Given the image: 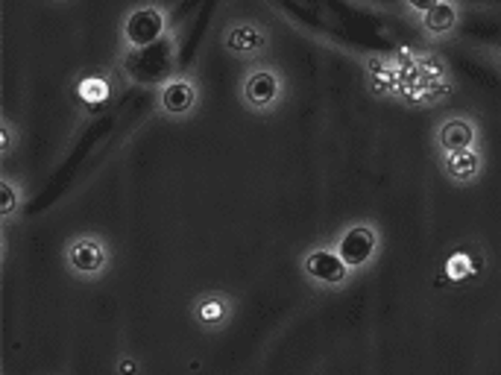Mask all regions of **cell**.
I'll use <instances>...</instances> for the list:
<instances>
[{
	"mask_svg": "<svg viewBox=\"0 0 501 375\" xmlns=\"http://www.w3.org/2000/svg\"><path fill=\"white\" fill-rule=\"evenodd\" d=\"M334 249H338V255L343 258V264L352 273L364 270L381 253V232H379V226L372 224V220H358V224L346 226L340 232V238H338V244H334Z\"/></svg>",
	"mask_w": 501,
	"mask_h": 375,
	"instance_id": "1",
	"label": "cell"
},
{
	"mask_svg": "<svg viewBox=\"0 0 501 375\" xmlns=\"http://www.w3.org/2000/svg\"><path fill=\"white\" fill-rule=\"evenodd\" d=\"M302 273L308 276V279L319 287H343L350 282L352 270L346 267L343 258L338 255V249L334 246H317L311 253H305L302 258Z\"/></svg>",
	"mask_w": 501,
	"mask_h": 375,
	"instance_id": "2",
	"label": "cell"
},
{
	"mask_svg": "<svg viewBox=\"0 0 501 375\" xmlns=\"http://www.w3.org/2000/svg\"><path fill=\"white\" fill-rule=\"evenodd\" d=\"M434 141H437L440 156H445V152L472 150V147H478V127H475V120L466 115H449L434 130Z\"/></svg>",
	"mask_w": 501,
	"mask_h": 375,
	"instance_id": "3",
	"label": "cell"
},
{
	"mask_svg": "<svg viewBox=\"0 0 501 375\" xmlns=\"http://www.w3.org/2000/svg\"><path fill=\"white\" fill-rule=\"evenodd\" d=\"M440 171L454 185H472L484 173V156L478 147L461 150V152H445V156H440Z\"/></svg>",
	"mask_w": 501,
	"mask_h": 375,
	"instance_id": "4",
	"label": "cell"
},
{
	"mask_svg": "<svg viewBox=\"0 0 501 375\" xmlns=\"http://www.w3.org/2000/svg\"><path fill=\"white\" fill-rule=\"evenodd\" d=\"M244 94H246L249 106L267 109L278 100V94H282V79H278L273 71H256L244 82Z\"/></svg>",
	"mask_w": 501,
	"mask_h": 375,
	"instance_id": "5",
	"label": "cell"
},
{
	"mask_svg": "<svg viewBox=\"0 0 501 375\" xmlns=\"http://www.w3.org/2000/svg\"><path fill=\"white\" fill-rule=\"evenodd\" d=\"M457 18H461V9H457L454 0H443V4H437L434 9L425 12L420 24H423L428 38H445L457 30Z\"/></svg>",
	"mask_w": 501,
	"mask_h": 375,
	"instance_id": "6",
	"label": "cell"
},
{
	"mask_svg": "<svg viewBox=\"0 0 501 375\" xmlns=\"http://www.w3.org/2000/svg\"><path fill=\"white\" fill-rule=\"evenodd\" d=\"M162 16L156 9H138L127 21V38L132 45H150L152 38L162 33Z\"/></svg>",
	"mask_w": 501,
	"mask_h": 375,
	"instance_id": "7",
	"label": "cell"
},
{
	"mask_svg": "<svg viewBox=\"0 0 501 375\" xmlns=\"http://www.w3.org/2000/svg\"><path fill=\"white\" fill-rule=\"evenodd\" d=\"M264 33L258 30V26L253 24H241V26H235V30L226 36V45L229 50L235 53H241V57H249V53H258L264 47Z\"/></svg>",
	"mask_w": 501,
	"mask_h": 375,
	"instance_id": "8",
	"label": "cell"
},
{
	"mask_svg": "<svg viewBox=\"0 0 501 375\" xmlns=\"http://www.w3.org/2000/svg\"><path fill=\"white\" fill-rule=\"evenodd\" d=\"M71 264L77 270L82 273H94V270H100L103 267V246L86 238V241H77L71 246Z\"/></svg>",
	"mask_w": 501,
	"mask_h": 375,
	"instance_id": "9",
	"label": "cell"
},
{
	"mask_svg": "<svg viewBox=\"0 0 501 375\" xmlns=\"http://www.w3.org/2000/svg\"><path fill=\"white\" fill-rule=\"evenodd\" d=\"M193 103V89L188 82H171V86L164 89V109H171V112H185Z\"/></svg>",
	"mask_w": 501,
	"mask_h": 375,
	"instance_id": "10",
	"label": "cell"
},
{
	"mask_svg": "<svg viewBox=\"0 0 501 375\" xmlns=\"http://www.w3.org/2000/svg\"><path fill=\"white\" fill-rule=\"evenodd\" d=\"M226 317V302L217 299V297H208L200 302V319L203 323H220Z\"/></svg>",
	"mask_w": 501,
	"mask_h": 375,
	"instance_id": "11",
	"label": "cell"
},
{
	"mask_svg": "<svg viewBox=\"0 0 501 375\" xmlns=\"http://www.w3.org/2000/svg\"><path fill=\"white\" fill-rule=\"evenodd\" d=\"M79 94L86 97L89 103H100V100H106L109 89H106V82H103V79H86V82L79 86Z\"/></svg>",
	"mask_w": 501,
	"mask_h": 375,
	"instance_id": "12",
	"label": "cell"
},
{
	"mask_svg": "<svg viewBox=\"0 0 501 375\" xmlns=\"http://www.w3.org/2000/svg\"><path fill=\"white\" fill-rule=\"evenodd\" d=\"M402 4H405L416 18H423L428 9H434L437 4H443V0H402Z\"/></svg>",
	"mask_w": 501,
	"mask_h": 375,
	"instance_id": "13",
	"label": "cell"
}]
</instances>
